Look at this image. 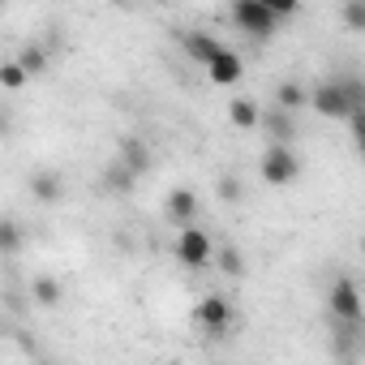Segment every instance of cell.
Here are the masks:
<instances>
[{
	"label": "cell",
	"mask_w": 365,
	"mask_h": 365,
	"mask_svg": "<svg viewBox=\"0 0 365 365\" xmlns=\"http://www.w3.org/2000/svg\"><path fill=\"white\" fill-rule=\"evenodd\" d=\"M129 176H142V172H150V146L142 142V138H120V159H116Z\"/></svg>",
	"instance_id": "cell-8"
},
{
	"label": "cell",
	"mask_w": 365,
	"mask_h": 365,
	"mask_svg": "<svg viewBox=\"0 0 365 365\" xmlns=\"http://www.w3.org/2000/svg\"><path fill=\"white\" fill-rule=\"evenodd\" d=\"M258 125H267V129L275 133V142H271V146H288V138H297L292 116H288V112H279V108H275V112H262V120H258Z\"/></svg>",
	"instance_id": "cell-14"
},
{
	"label": "cell",
	"mask_w": 365,
	"mask_h": 365,
	"mask_svg": "<svg viewBox=\"0 0 365 365\" xmlns=\"http://www.w3.org/2000/svg\"><path fill=\"white\" fill-rule=\"evenodd\" d=\"M207 73H211V82L228 86V82H237V78H241V56L224 48V52H220V56H215V61L207 65Z\"/></svg>",
	"instance_id": "cell-10"
},
{
	"label": "cell",
	"mask_w": 365,
	"mask_h": 365,
	"mask_svg": "<svg viewBox=\"0 0 365 365\" xmlns=\"http://www.w3.org/2000/svg\"><path fill=\"white\" fill-rule=\"evenodd\" d=\"M168 220L180 224V228H194V220H198V194L194 190H172L168 194Z\"/></svg>",
	"instance_id": "cell-7"
},
{
	"label": "cell",
	"mask_w": 365,
	"mask_h": 365,
	"mask_svg": "<svg viewBox=\"0 0 365 365\" xmlns=\"http://www.w3.org/2000/svg\"><path fill=\"white\" fill-rule=\"evenodd\" d=\"M26 245V228L18 220H0V254H18Z\"/></svg>",
	"instance_id": "cell-15"
},
{
	"label": "cell",
	"mask_w": 365,
	"mask_h": 365,
	"mask_svg": "<svg viewBox=\"0 0 365 365\" xmlns=\"http://www.w3.org/2000/svg\"><path fill=\"white\" fill-rule=\"evenodd\" d=\"M0 331H5V322H0Z\"/></svg>",
	"instance_id": "cell-24"
},
{
	"label": "cell",
	"mask_w": 365,
	"mask_h": 365,
	"mask_svg": "<svg viewBox=\"0 0 365 365\" xmlns=\"http://www.w3.org/2000/svg\"><path fill=\"white\" fill-rule=\"evenodd\" d=\"M39 365H52V361H39Z\"/></svg>",
	"instance_id": "cell-23"
},
{
	"label": "cell",
	"mask_w": 365,
	"mask_h": 365,
	"mask_svg": "<svg viewBox=\"0 0 365 365\" xmlns=\"http://www.w3.org/2000/svg\"><path fill=\"white\" fill-rule=\"evenodd\" d=\"M232 22H237L250 39H258V43H262V39H271V35H275V26H279V22H275V14L267 9V0H237V5H232Z\"/></svg>",
	"instance_id": "cell-2"
},
{
	"label": "cell",
	"mask_w": 365,
	"mask_h": 365,
	"mask_svg": "<svg viewBox=\"0 0 365 365\" xmlns=\"http://www.w3.org/2000/svg\"><path fill=\"white\" fill-rule=\"evenodd\" d=\"M309 108H314L318 116L348 120L352 112L365 108V91H361V82H352V78H331V82H322V86L309 91Z\"/></svg>",
	"instance_id": "cell-1"
},
{
	"label": "cell",
	"mask_w": 365,
	"mask_h": 365,
	"mask_svg": "<svg viewBox=\"0 0 365 365\" xmlns=\"http://www.w3.org/2000/svg\"><path fill=\"white\" fill-rule=\"evenodd\" d=\"M43 65H48V48H39V43H31V48H22V56H18V69H22L26 78H35V73H43Z\"/></svg>",
	"instance_id": "cell-16"
},
{
	"label": "cell",
	"mask_w": 365,
	"mask_h": 365,
	"mask_svg": "<svg viewBox=\"0 0 365 365\" xmlns=\"http://www.w3.org/2000/svg\"><path fill=\"white\" fill-rule=\"evenodd\" d=\"M176 258L185 262V267H207V258H211V237L194 224V228H180V237H176Z\"/></svg>",
	"instance_id": "cell-6"
},
{
	"label": "cell",
	"mask_w": 365,
	"mask_h": 365,
	"mask_svg": "<svg viewBox=\"0 0 365 365\" xmlns=\"http://www.w3.org/2000/svg\"><path fill=\"white\" fill-rule=\"evenodd\" d=\"M327 309H331V318H335L339 327H361V292H356V284H352L348 275L331 284Z\"/></svg>",
	"instance_id": "cell-4"
},
{
	"label": "cell",
	"mask_w": 365,
	"mask_h": 365,
	"mask_svg": "<svg viewBox=\"0 0 365 365\" xmlns=\"http://www.w3.org/2000/svg\"><path fill=\"white\" fill-rule=\"evenodd\" d=\"M241 194H245V190H241L237 176H224V180H220V198H224V202H241Z\"/></svg>",
	"instance_id": "cell-20"
},
{
	"label": "cell",
	"mask_w": 365,
	"mask_h": 365,
	"mask_svg": "<svg viewBox=\"0 0 365 365\" xmlns=\"http://www.w3.org/2000/svg\"><path fill=\"white\" fill-rule=\"evenodd\" d=\"M35 301H39V305H61V284H56L52 275H39V279H35Z\"/></svg>",
	"instance_id": "cell-17"
},
{
	"label": "cell",
	"mask_w": 365,
	"mask_h": 365,
	"mask_svg": "<svg viewBox=\"0 0 365 365\" xmlns=\"http://www.w3.org/2000/svg\"><path fill=\"white\" fill-rule=\"evenodd\" d=\"M228 120H232L237 129H258L262 108H258L254 99H232V103H228Z\"/></svg>",
	"instance_id": "cell-13"
},
{
	"label": "cell",
	"mask_w": 365,
	"mask_h": 365,
	"mask_svg": "<svg viewBox=\"0 0 365 365\" xmlns=\"http://www.w3.org/2000/svg\"><path fill=\"white\" fill-rule=\"evenodd\" d=\"M108 185H112V190H129V185H133V176H129L120 163H112V176H108Z\"/></svg>",
	"instance_id": "cell-22"
},
{
	"label": "cell",
	"mask_w": 365,
	"mask_h": 365,
	"mask_svg": "<svg viewBox=\"0 0 365 365\" xmlns=\"http://www.w3.org/2000/svg\"><path fill=\"white\" fill-rule=\"evenodd\" d=\"M220 267H224V275H245L241 250H237V245H224V250H220Z\"/></svg>",
	"instance_id": "cell-18"
},
{
	"label": "cell",
	"mask_w": 365,
	"mask_h": 365,
	"mask_svg": "<svg viewBox=\"0 0 365 365\" xmlns=\"http://www.w3.org/2000/svg\"><path fill=\"white\" fill-rule=\"evenodd\" d=\"M194 322H198L207 335H224V331L232 327V305H228V297H220V292L202 297V301L194 305Z\"/></svg>",
	"instance_id": "cell-5"
},
{
	"label": "cell",
	"mask_w": 365,
	"mask_h": 365,
	"mask_svg": "<svg viewBox=\"0 0 365 365\" xmlns=\"http://www.w3.org/2000/svg\"><path fill=\"white\" fill-rule=\"evenodd\" d=\"M344 22H348V26H356V31L365 26V5H361V0H352V5H344Z\"/></svg>",
	"instance_id": "cell-21"
},
{
	"label": "cell",
	"mask_w": 365,
	"mask_h": 365,
	"mask_svg": "<svg viewBox=\"0 0 365 365\" xmlns=\"http://www.w3.org/2000/svg\"><path fill=\"white\" fill-rule=\"evenodd\" d=\"M301 176V155L292 146H267L262 155V180L267 185H292Z\"/></svg>",
	"instance_id": "cell-3"
},
{
	"label": "cell",
	"mask_w": 365,
	"mask_h": 365,
	"mask_svg": "<svg viewBox=\"0 0 365 365\" xmlns=\"http://www.w3.org/2000/svg\"><path fill=\"white\" fill-rule=\"evenodd\" d=\"M31 78L18 69V61H9V65H0V86H5V91H18V86H26Z\"/></svg>",
	"instance_id": "cell-19"
},
{
	"label": "cell",
	"mask_w": 365,
	"mask_h": 365,
	"mask_svg": "<svg viewBox=\"0 0 365 365\" xmlns=\"http://www.w3.org/2000/svg\"><path fill=\"white\" fill-rule=\"evenodd\" d=\"M275 108L292 116V112H301V108H309V91H305L301 82H284V86L275 91Z\"/></svg>",
	"instance_id": "cell-11"
},
{
	"label": "cell",
	"mask_w": 365,
	"mask_h": 365,
	"mask_svg": "<svg viewBox=\"0 0 365 365\" xmlns=\"http://www.w3.org/2000/svg\"><path fill=\"white\" fill-rule=\"evenodd\" d=\"M31 194H35L39 202H56V198L65 194V180H61L56 172H35V176H31Z\"/></svg>",
	"instance_id": "cell-12"
},
{
	"label": "cell",
	"mask_w": 365,
	"mask_h": 365,
	"mask_svg": "<svg viewBox=\"0 0 365 365\" xmlns=\"http://www.w3.org/2000/svg\"><path fill=\"white\" fill-rule=\"evenodd\" d=\"M180 43H185V52H190L198 65H211V61L224 52V43H220L215 35H207V31H190V35H180Z\"/></svg>",
	"instance_id": "cell-9"
}]
</instances>
